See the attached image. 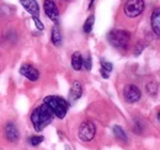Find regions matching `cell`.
<instances>
[{"instance_id": "cell-14", "label": "cell", "mask_w": 160, "mask_h": 150, "mask_svg": "<svg viewBox=\"0 0 160 150\" xmlns=\"http://www.w3.org/2000/svg\"><path fill=\"white\" fill-rule=\"evenodd\" d=\"M72 67L74 70L79 72L82 68V56L80 52H74L72 54Z\"/></svg>"}, {"instance_id": "cell-13", "label": "cell", "mask_w": 160, "mask_h": 150, "mask_svg": "<svg viewBox=\"0 0 160 150\" xmlns=\"http://www.w3.org/2000/svg\"><path fill=\"white\" fill-rule=\"evenodd\" d=\"M62 32H60V28L57 26V25H54L53 26V28H52V33H51V41H52V43L56 46V47H59L60 44H62Z\"/></svg>"}, {"instance_id": "cell-1", "label": "cell", "mask_w": 160, "mask_h": 150, "mask_svg": "<svg viewBox=\"0 0 160 150\" xmlns=\"http://www.w3.org/2000/svg\"><path fill=\"white\" fill-rule=\"evenodd\" d=\"M54 113L52 111V108L46 103V102H42V105H40L38 107H36L32 113H31V123L35 128V131L41 132L43 131L54 118Z\"/></svg>"}, {"instance_id": "cell-2", "label": "cell", "mask_w": 160, "mask_h": 150, "mask_svg": "<svg viewBox=\"0 0 160 150\" xmlns=\"http://www.w3.org/2000/svg\"><path fill=\"white\" fill-rule=\"evenodd\" d=\"M43 102H46L54 113V116L58 119H63L69 110V102L60 97V96H47L43 98Z\"/></svg>"}, {"instance_id": "cell-5", "label": "cell", "mask_w": 160, "mask_h": 150, "mask_svg": "<svg viewBox=\"0 0 160 150\" xmlns=\"http://www.w3.org/2000/svg\"><path fill=\"white\" fill-rule=\"evenodd\" d=\"M144 10V0H127L123 8L126 16L133 19L139 16Z\"/></svg>"}, {"instance_id": "cell-20", "label": "cell", "mask_w": 160, "mask_h": 150, "mask_svg": "<svg viewBox=\"0 0 160 150\" xmlns=\"http://www.w3.org/2000/svg\"><path fill=\"white\" fill-rule=\"evenodd\" d=\"M158 118H159V121H160V112H159V114H158Z\"/></svg>"}, {"instance_id": "cell-6", "label": "cell", "mask_w": 160, "mask_h": 150, "mask_svg": "<svg viewBox=\"0 0 160 150\" xmlns=\"http://www.w3.org/2000/svg\"><path fill=\"white\" fill-rule=\"evenodd\" d=\"M95 134H96V127L92 122L84 121L80 124L78 135H79V139L81 142H91L95 138Z\"/></svg>"}, {"instance_id": "cell-17", "label": "cell", "mask_w": 160, "mask_h": 150, "mask_svg": "<svg viewBox=\"0 0 160 150\" xmlns=\"http://www.w3.org/2000/svg\"><path fill=\"white\" fill-rule=\"evenodd\" d=\"M94 22H95V16H94V15H90V16L86 19L85 23H84V26H82V31H84L85 33H90V32L92 31Z\"/></svg>"}, {"instance_id": "cell-10", "label": "cell", "mask_w": 160, "mask_h": 150, "mask_svg": "<svg viewBox=\"0 0 160 150\" xmlns=\"http://www.w3.org/2000/svg\"><path fill=\"white\" fill-rule=\"evenodd\" d=\"M20 74L28 79L30 81H37L40 79V72L31 64H22L20 68Z\"/></svg>"}, {"instance_id": "cell-3", "label": "cell", "mask_w": 160, "mask_h": 150, "mask_svg": "<svg viewBox=\"0 0 160 150\" xmlns=\"http://www.w3.org/2000/svg\"><path fill=\"white\" fill-rule=\"evenodd\" d=\"M131 35L124 30H111L107 33L108 43L117 49H127L129 44Z\"/></svg>"}, {"instance_id": "cell-18", "label": "cell", "mask_w": 160, "mask_h": 150, "mask_svg": "<svg viewBox=\"0 0 160 150\" xmlns=\"http://www.w3.org/2000/svg\"><path fill=\"white\" fill-rule=\"evenodd\" d=\"M28 142H30V144L32 147H37L43 142V137L42 135H32V137H30Z\"/></svg>"}, {"instance_id": "cell-7", "label": "cell", "mask_w": 160, "mask_h": 150, "mask_svg": "<svg viewBox=\"0 0 160 150\" xmlns=\"http://www.w3.org/2000/svg\"><path fill=\"white\" fill-rule=\"evenodd\" d=\"M4 137L8 142L10 143H16L20 139V132L16 126V123L14 122H8L4 127Z\"/></svg>"}, {"instance_id": "cell-4", "label": "cell", "mask_w": 160, "mask_h": 150, "mask_svg": "<svg viewBox=\"0 0 160 150\" xmlns=\"http://www.w3.org/2000/svg\"><path fill=\"white\" fill-rule=\"evenodd\" d=\"M20 4L23 6V9L32 16V20L35 21V25L36 27L42 31L44 28L43 23L41 22L40 20V6H38V2L36 0H20Z\"/></svg>"}, {"instance_id": "cell-11", "label": "cell", "mask_w": 160, "mask_h": 150, "mask_svg": "<svg viewBox=\"0 0 160 150\" xmlns=\"http://www.w3.org/2000/svg\"><path fill=\"white\" fill-rule=\"evenodd\" d=\"M150 23H152L153 32H154V33L160 38V8L154 9V11L152 12Z\"/></svg>"}, {"instance_id": "cell-9", "label": "cell", "mask_w": 160, "mask_h": 150, "mask_svg": "<svg viewBox=\"0 0 160 150\" xmlns=\"http://www.w3.org/2000/svg\"><path fill=\"white\" fill-rule=\"evenodd\" d=\"M43 9H44V14L49 18V20H52L53 22H57L59 20V10L54 0H44Z\"/></svg>"}, {"instance_id": "cell-19", "label": "cell", "mask_w": 160, "mask_h": 150, "mask_svg": "<svg viewBox=\"0 0 160 150\" xmlns=\"http://www.w3.org/2000/svg\"><path fill=\"white\" fill-rule=\"evenodd\" d=\"M82 67L85 68V70H91V67H92V62H91V57L88 56L86 58H82Z\"/></svg>"}, {"instance_id": "cell-16", "label": "cell", "mask_w": 160, "mask_h": 150, "mask_svg": "<svg viewBox=\"0 0 160 150\" xmlns=\"http://www.w3.org/2000/svg\"><path fill=\"white\" fill-rule=\"evenodd\" d=\"M112 131H113V134H115V137H116L117 139H120L121 142H124V143H127V140H128V137H127L126 132L123 131V128H122L121 126H115V127L112 128Z\"/></svg>"}, {"instance_id": "cell-8", "label": "cell", "mask_w": 160, "mask_h": 150, "mask_svg": "<svg viewBox=\"0 0 160 150\" xmlns=\"http://www.w3.org/2000/svg\"><path fill=\"white\" fill-rule=\"evenodd\" d=\"M123 97L128 103H136L138 102L142 97V92L136 86V85H127L123 90Z\"/></svg>"}, {"instance_id": "cell-12", "label": "cell", "mask_w": 160, "mask_h": 150, "mask_svg": "<svg viewBox=\"0 0 160 150\" xmlns=\"http://www.w3.org/2000/svg\"><path fill=\"white\" fill-rule=\"evenodd\" d=\"M82 95V85L79 81H74L72 88H70V91H69V100L70 102H75L77 100H79Z\"/></svg>"}, {"instance_id": "cell-15", "label": "cell", "mask_w": 160, "mask_h": 150, "mask_svg": "<svg viewBox=\"0 0 160 150\" xmlns=\"http://www.w3.org/2000/svg\"><path fill=\"white\" fill-rule=\"evenodd\" d=\"M112 69H113V65L110 63V62H106V60H101V75L105 78V79H107L108 76H110V73L112 72Z\"/></svg>"}]
</instances>
